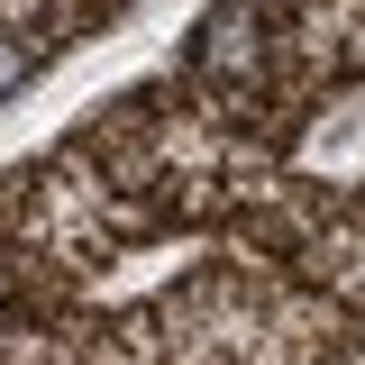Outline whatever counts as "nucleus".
Masks as SVG:
<instances>
[{"mask_svg":"<svg viewBox=\"0 0 365 365\" xmlns=\"http://www.w3.org/2000/svg\"><path fill=\"white\" fill-rule=\"evenodd\" d=\"M19 73H28V55H19V46H9V37H0V91H9V83H19Z\"/></svg>","mask_w":365,"mask_h":365,"instance_id":"1","label":"nucleus"}]
</instances>
